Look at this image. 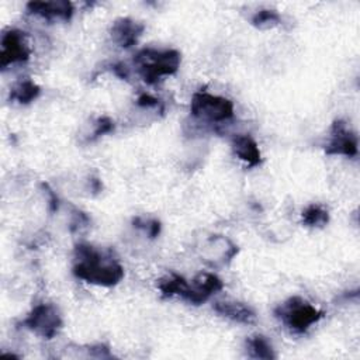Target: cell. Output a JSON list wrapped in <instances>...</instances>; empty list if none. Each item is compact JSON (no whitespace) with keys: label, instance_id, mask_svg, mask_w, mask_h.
I'll return each mask as SVG.
<instances>
[{"label":"cell","instance_id":"11","mask_svg":"<svg viewBox=\"0 0 360 360\" xmlns=\"http://www.w3.org/2000/svg\"><path fill=\"white\" fill-rule=\"evenodd\" d=\"M214 311L238 323L250 325L256 322V312L249 305L239 301H217Z\"/></svg>","mask_w":360,"mask_h":360},{"label":"cell","instance_id":"6","mask_svg":"<svg viewBox=\"0 0 360 360\" xmlns=\"http://www.w3.org/2000/svg\"><path fill=\"white\" fill-rule=\"evenodd\" d=\"M224 288V284L221 278H218L215 274L211 273H200L191 284L186 281V285L180 294V298L186 300L190 304L200 305L210 300L211 295L221 291Z\"/></svg>","mask_w":360,"mask_h":360},{"label":"cell","instance_id":"3","mask_svg":"<svg viewBox=\"0 0 360 360\" xmlns=\"http://www.w3.org/2000/svg\"><path fill=\"white\" fill-rule=\"evenodd\" d=\"M276 315L281 319V322L292 332L302 333L311 325L316 323L323 312L301 297H291L284 304L276 308Z\"/></svg>","mask_w":360,"mask_h":360},{"label":"cell","instance_id":"20","mask_svg":"<svg viewBox=\"0 0 360 360\" xmlns=\"http://www.w3.org/2000/svg\"><path fill=\"white\" fill-rule=\"evenodd\" d=\"M42 187H44L45 193L49 195V205H51V211H56V210H58V207H59V202H58V197H56V194L49 188V186H48V184L42 183Z\"/></svg>","mask_w":360,"mask_h":360},{"label":"cell","instance_id":"18","mask_svg":"<svg viewBox=\"0 0 360 360\" xmlns=\"http://www.w3.org/2000/svg\"><path fill=\"white\" fill-rule=\"evenodd\" d=\"M114 129V121L110 117H100L96 124V129L93 132L91 139H97L101 135H105Z\"/></svg>","mask_w":360,"mask_h":360},{"label":"cell","instance_id":"2","mask_svg":"<svg viewBox=\"0 0 360 360\" xmlns=\"http://www.w3.org/2000/svg\"><path fill=\"white\" fill-rule=\"evenodd\" d=\"M180 52L176 49L156 48H143L134 58L139 76L148 84H155L162 77L174 75L180 66Z\"/></svg>","mask_w":360,"mask_h":360},{"label":"cell","instance_id":"16","mask_svg":"<svg viewBox=\"0 0 360 360\" xmlns=\"http://www.w3.org/2000/svg\"><path fill=\"white\" fill-rule=\"evenodd\" d=\"M280 15L276 10H269V8H264V10H260L257 11L253 17H252V25H255L256 28H260V30H264V28H270V27H274L280 22Z\"/></svg>","mask_w":360,"mask_h":360},{"label":"cell","instance_id":"8","mask_svg":"<svg viewBox=\"0 0 360 360\" xmlns=\"http://www.w3.org/2000/svg\"><path fill=\"white\" fill-rule=\"evenodd\" d=\"M325 152L328 155H345L347 158L357 155V136L342 120L333 122L330 128V141Z\"/></svg>","mask_w":360,"mask_h":360},{"label":"cell","instance_id":"7","mask_svg":"<svg viewBox=\"0 0 360 360\" xmlns=\"http://www.w3.org/2000/svg\"><path fill=\"white\" fill-rule=\"evenodd\" d=\"M30 48L24 32L18 30H8L1 37L0 66L4 69L13 63H21L30 59Z\"/></svg>","mask_w":360,"mask_h":360},{"label":"cell","instance_id":"14","mask_svg":"<svg viewBox=\"0 0 360 360\" xmlns=\"http://www.w3.org/2000/svg\"><path fill=\"white\" fill-rule=\"evenodd\" d=\"M39 94H41L39 86L35 82H32L31 79H24L21 82H18L11 89L10 98L15 100L20 104H28V103L37 100Z\"/></svg>","mask_w":360,"mask_h":360},{"label":"cell","instance_id":"15","mask_svg":"<svg viewBox=\"0 0 360 360\" xmlns=\"http://www.w3.org/2000/svg\"><path fill=\"white\" fill-rule=\"evenodd\" d=\"M329 221L328 210L319 204H309L302 211V222L307 226H323Z\"/></svg>","mask_w":360,"mask_h":360},{"label":"cell","instance_id":"17","mask_svg":"<svg viewBox=\"0 0 360 360\" xmlns=\"http://www.w3.org/2000/svg\"><path fill=\"white\" fill-rule=\"evenodd\" d=\"M132 224L135 228L142 229L149 238H156L160 233V222L155 218H145V217H136L132 219Z\"/></svg>","mask_w":360,"mask_h":360},{"label":"cell","instance_id":"9","mask_svg":"<svg viewBox=\"0 0 360 360\" xmlns=\"http://www.w3.org/2000/svg\"><path fill=\"white\" fill-rule=\"evenodd\" d=\"M27 10L31 14L39 15L46 20H70L73 14V6L69 1H30L27 4Z\"/></svg>","mask_w":360,"mask_h":360},{"label":"cell","instance_id":"5","mask_svg":"<svg viewBox=\"0 0 360 360\" xmlns=\"http://www.w3.org/2000/svg\"><path fill=\"white\" fill-rule=\"evenodd\" d=\"M22 325L41 338L52 339L62 328V316L53 304H38L22 321Z\"/></svg>","mask_w":360,"mask_h":360},{"label":"cell","instance_id":"1","mask_svg":"<svg viewBox=\"0 0 360 360\" xmlns=\"http://www.w3.org/2000/svg\"><path fill=\"white\" fill-rule=\"evenodd\" d=\"M75 256L76 263L73 266V274L86 283L111 287L124 277V267L118 262L104 257L87 243H79L75 248Z\"/></svg>","mask_w":360,"mask_h":360},{"label":"cell","instance_id":"4","mask_svg":"<svg viewBox=\"0 0 360 360\" xmlns=\"http://www.w3.org/2000/svg\"><path fill=\"white\" fill-rule=\"evenodd\" d=\"M190 111L195 118L208 122H224L233 117V104L225 97L197 91L191 97Z\"/></svg>","mask_w":360,"mask_h":360},{"label":"cell","instance_id":"19","mask_svg":"<svg viewBox=\"0 0 360 360\" xmlns=\"http://www.w3.org/2000/svg\"><path fill=\"white\" fill-rule=\"evenodd\" d=\"M136 104H138V105H141V107L150 108V107H158V105H160V101H159L156 97L150 96V94L142 93V94L138 97Z\"/></svg>","mask_w":360,"mask_h":360},{"label":"cell","instance_id":"10","mask_svg":"<svg viewBox=\"0 0 360 360\" xmlns=\"http://www.w3.org/2000/svg\"><path fill=\"white\" fill-rule=\"evenodd\" d=\"M143 25L131 18H118L111 27V38L121 48H131L136 44L143 31Z\"/></svg>","mask_w":360,"mask_h":360},{"label":"cell","instance_id":"12","mask_svg":"<svg viewBox=\"0 0 360 360\" xmlns=\"http://www.w3.org/2000/svg\"><path fill=\"white\" fill-rule=\"evenodd\" d=\"M233 153L248 167H256L262 163V155L256 141L249 135H236L232 139Z\"/></svg>","mask_w":360,"mask_h":360},{"label":"cell","instance_id":"13","mask_svg":"<svg viewBox=\"0 0 360 360\" xmlns=\"http://www.w3.org/2000/svg\"><path fill=\"white\" fill-rule=\"evenodd\" d=\"M246 352L252 359H263L271 360L276 359V353L273 346L263 335H253L246 339Z\"/></svg>","mask_w":360,"mask_h":360},{"label":"cell","instance_id":"21","mask_svg":"<svg viewBox=\"0 0 360 360\" xmlns=\"http://www.w3.org/2000/svg\"><path fill=\"white\" fill-rule=\"evenodd\" d=\"M112 69H114L115 75H117V76H120L121 79H125V80H127V79L129 77L128 70H127V66H124V65L118 63V65H114V66H112Z\"/></svg>","mask_w":360,"mask_h":360}]
</instances>
